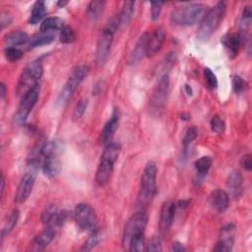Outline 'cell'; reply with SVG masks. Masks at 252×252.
<instances>
[{
	"instance_id": "1",
	"label": "cell",
	"mask_w": 252,
	"mask_h": 252,
	"mask_svg": "<svg viewBox=\"0 0 252 252\" xmlns=\"http://www.w3.org/2000/svg\"><path fill=\"white\" fill-rule=\"evenodd\" d=\"M208 6L201 3H191L176 7L170 14V21L176 26H192L202 21Z\"/></svg>"
},
{
	"instance_id": "2",
	"label": "cell",
	"mask_w": 252,
	"mask_h": 252,
	"mask_svg": "<svg viewBox=\"0 0 252 252\" xmlns=\"http://www.w3.org/2000/svg\"><path fill=\"white\" fill-rule=\"evenodd\" d=\"M120 146L116 143H108L102 154L101 161L96 172V183L99 186L105 185L111 177L114 164L118 159Z\"/></svg>"
},
{
	"instance_id": "3",
	"label": "cell",
	"mask_w": 252,
	"mask_h": 252,
	"mask_svg": "<svg viewBox=\"0 0 252 252\" xmlns=\"http://www.w3.org/2000/svg\"><path fill=\"white\" fill-rule=\"evenodd\" d=\"M227 11V5L224 1L218 2L213 8L208 10L197 32V38L200 41H207L220 27Z\"/></svg>"
},
{
	"instance_id": "4",
	"label": "cell",
	"mask_w": 252,
	"mask_h": 252,
	"mask_svg": "<svg viewBox=\"0 0 252 252\" xmlns=\"http://www.w3.org/2000/svg\"><path fill=\"white\" fill-rule=\"evenodd\" d=\"M40 165H41V159L30 158L26 172L24 173V175L20 180V183L18 185L17 191L15 194V201L18 204L26 202V200L29 198L33 190V187L35 185Z\"/></svg>"
},
{
	"instance_id": "5",
	"label": "cell",
	"mask_w": 252,
	"mask_h": 252,
	"mask_svg": "<svg viewBox=\"0 0 252 252\" xmlns=\"http://www.w3.org/2000/svg\"><path fill=\"white\" fill-rule=\"evenodd\" d=\"M42 72L43 68L40 59L30 62L20 76L17 86V95L24 97L29 91L37 87L42 76Z\"/></svg>"
},
{
	"instance_id": "6",
	"label": "cell",
	"mask_w": 252,
	"mask_h": 252,
	"mask_svg": "<svg viewBox=\"0 0 252 252\" xmlns=\"http://www.w3.org/2000/svg\"><path fill=\"white\" fill-rule=\"evenodd\" d=\"M156 179H157V165L155 162H149L140 179V187L138 200L140 204H149L156 194Z\"/></svg>"
},
{
	"instance_id": "7",
	"label": "cell",
	"mask_w": 252,
	"mask_h": 252,
	"mask_svg": "<svg viewBox=\"0 0 252 252\" xmlns=\"http://www.w3.org/2000/svg\"><path fill=\"white\" fill-rule=\"evenodd\" d=\"M118 27H119L118 18L112 19L105 28V30L103 31L98 41L97 50H96V61L99 66H103L108 58L111 44H112L113 35Z\"/></svg>"
},
{
	"instance_id": "8",
	"label": "cell",
	"mask_w": 252,
	"mask_h": 252,
	"mask_svg": "<svg viewBox=\"0 0 252 252\" xmlns=\"http://www.w3.org/2000/svg\"><path fill=\"white\" fill-rule=\"evenodd\" d=\"M74 221L77 227L85 232H93L98 227V218L95 210L86 203H80L74 210Z\"/></svg>"
},
{
	"instance_id": "9",
	"label": "cell",
	"mask_w": 252,
	"mask_h": 252,
	"mask_svg": "<svg viewBox=\"0 0 252 252\" xmlns=\"http://www.w3.org/2000/svg\"><path fill=\"white\" fill-rule=\"evenodd\" d=\"M148 217L144 212H137L125 224L122 234V245L125 249L128 248V244L132 236L139 232H144L147 226Z\"/></svg>"
},
{
	"instance_id": "10",
	"label": "cell",
	"mask_w": 252,
	"mask_h": 252,
	"mask_svg": "<svg viewBox=\"0 0 252 252\" xmlns=\"http://www.w3.org/2000/svg\"><path fill=\"white\" fill-rule=\"evenodd\" d=\"M40 96V85L29 91L24 97H22V101L20 105L13 116V123L15 125H22L27 120L30 112L36 105Z\"/></svg>"
},
{
	"instance_id": "11",
	"label": "cell",
	"mask_w": 252,
	"mask_h": 252,
	"mask_svg": "<svg viewBox=\"0 0 252 252\" xmlns=\"http://www.w3.org/2000/svg\"><path fill=\"white\" fill-rule=\"evenodd\" d=\"M168 94H169V77L168 74H164L153 91L152 98H151L152 109L155 111L163 110L165 105H167Z\"/></svg>"
},
{
	"instance_id": "12",
	"label": "cell",
	"mask_w": 252,
	"mask_h": 252,
	"mask_svg": "<svg viewBox=\"0 0 252 252\" xmlns=\"http://www.w3.org/2000/svg\"><path fill=\"white\" fill-rule=\"evenodd\" d=\"M235 236V226L233 224H228L224 226L219 234L218 242L214 248L217 252H230L232 250Z\"/></svg>"
},
{
	"instance_id": "13",
	"label": "cell",
	"mask_w": 252,
	"mask_h": 252,
	"mask_svg": "<svg viewBox=\"0 0 252 252\" xmlns=\"http://www.w3.org/2000/svg\"><path fill=\"white\" fill-rule=\"evenodd\" d=\"M175 214V204L172 201H166L163 203L160 213L159 229L162 233H166L169 231Z\"/></svg>"
},
{
	"instance_id": "14",
	"label": "cell",
	"mask_w": 252,
	"mask_h": 252,
	"mask_svg": "<svg viewBox=\"0 0 252 252\" xmlns=\"http://www.w3.org/2000/svg\"><path fill=\"white\" fill-rule=\"evenodd\" d=\"M229 196L238 199L243 192V176L239 170H232L227 178Z\"/></svg>"
},
{
	"instance_id": "15",
	"label": "cell",
	"mask_w": 252,
	"mask_h": 252,
	"mask_svg": "<svg viewBox=\"0 0 252 252\" xmlns=\"http://www.w3.org/2000/svg\"><path fill=\"white\" fill-rule=\"evenodd\" d=\"M209 204L218 213H224L230 206V196L223 189H215L209 196Z\"/></svg>"
},
{
	"instance_id": "16",
	"label": "cell",
	"mask_w": 252,
	"mask_h": 252,
	"mask_svg": "<svg viewBox=\"0 0 252 252\" xmlns=\"http://www.w3.org/2000/svg\"><path fill=\"white\" fill-rule=\"evenodd\" d=\"M166 40V31L163 28L156 29L149 38L147 46V56L154 57L163 47Z\"/></svg>"
},
{
	"instance_id": "17",
	"label": "cell",
	"mask_w": 252,
	"mask_h": 252,
	"mask_svg": "<svg viewBox=\"0 0 252 252\" xmlns=\"http://www.w3.org/2000/svg\"><path fill=\"white\" fill-rule=\"evenodd\" d=\"M119 125V112L118 110H114L111 117L108 119V121L105 124L104 128L101 133V143L104 145H107L113 134L118 128Z\"/></svg>"
},
{
	"instance_id": "18",
	"label": "cell",
	"mask_w": 252,
	"mask_h": 252,
	"mask_svg": "<svg viewBox=\"0 0 252 252\" xmlns=\"http://www.w3.org/2000/svg\"><path fill=\"white\" fill-rule=\"evenodd\" d=\"M150 35L149 33H144L136 42L131 54H130V63L135 64V63L139 62L143 59L145 55H147V46L149 42Z\"/></svg>"
},
{
	"instance_id": "19",
	"label": "cell",
	"mask_w": 252,
	"mask_h": 252,
	"mask_svg": "<svg viewBox=\"0 0 252 252\" xmlns=\"http://www.w3.org/2000/svg\"><path fill=\"white\" fill-rule=\"evenodd\" d=\"M55 237V230L52 228H46L40 234H38L31 243L32 250L44 249Z\"/></svg>"
},
{
	"instance_id": "20",
	"label": "cell",
	"mask_w": 252,
	"mask_h": 252,
	"mask_svg": "<svg viewBox=\"0 0 252 252\" xmlns=\"http://www.w3.org/2000/svg\"><path fill=\"white\" fill-rule=\"evenodd\" d=\"M64 150V143L61 140H51L44 143L42 150V157L44 158H58Z\"/></svg>"
},
{
	"instance_id": "21",
	"label": "cell",
	"mask_w": 252,
	"mask_h": 252,
	"mask_svg": "<svg viewBox=\"0 0 252 252\" xmlns=\"http://www.w3.org/2000/svg\"><path fill=\"white\" fill-rule=\"evenodd\" d=\"M212 166V160L210 157H202L195 162V169H196V179L195 183L200 185L206 175L208 174Z\"/></svg>"
},
{
	"instance_id": "22",
	"label": "cell",
	"mask_w": 252,
	"mask_h": 252,
	"mask_svg": "<svg viewBox=\"0 0 252 252\" xmlns=\"http://www.w3.org/2000/svg\"><path fill=\"white\" fill-rule=\"evenodd\" d=\"M43 174L48 178L55 177L61 170L59 158H44L42 165Z\"/></svg>"
},
{
	"instance_id": "23",
	"label": "cell",
	"mask_w": 252,
	"mask_h": 252,
	"mask_svg": "<svg viewBox=\"0 0 252 252\" xmlns=\"http://www.w3.org/2000/svg\"><path fill=\"white\" fill-rule=\"evenodd\" d=\"M243 41L239 37L238 34L235 35H228L226 38L223 39V43L225 47L228 49V52L231 58L235 57L238 53L240 46L243 44Z\"/></svg>"
},
{
	"instance_id": "24",
	"label": "cell",
	"mask_w": 252,
	"mask_h": 252,
	"mask_svg": "<svg viewBox=\"0 0 252 252\" xmlns=\"http://www.w3.org/2000/svg\"><path fill=\"white\" fill-rule=\"evenodd\" d=\"M251 20H252V11L250 6H245L243 8L242 14H241V19H240V25H239V32L237 33L241 40L245 42V39L247 37L250 25H251Z\"/></svg>"
},
{
	"instance_id": "25",
	"label": "cell",
	"mask_w": 252,
	"mask_h": 252,
	"mask_svg": "<svg viewBox=\"0 0 252 252\" xmlns=\"http://www.w3.org/2000/svg\"><path fill=\"white\" fill-rule=\"evenodd\" d=\"M89 71V68L86 65H78L73 70L72 73L67 81V84H69L74 90L84 81L85 77L87 76Z\"/></svg>"
},
{
	"instance_id": "26",
	"label": "cell",
	"mask_w": 252,
	"mask_h": 252,
	"mask_svg": "<svg viewBox=\"0 0 252 252\" xmlns=\"http://www.w3.org/2000/svg\"><path fill=\"white\" fill-rule=\"evenodd\" d=\"M64 28V21L58 17H48L41 25V33H53Z\"/></svg>"
},
{
	"instance_id": "27",
	"label": "cell",
	"mask_w": 252,
	"mask_h": 252,
	"mask_svg": "<svg viewBox=\"0 0 252 252\" xmlns=\"http://www.w3.org/2000/svg\"><path fill=\"white\" fill-rule=\"evenodd\" d=\"M134 1H125L123 2L120 14L118 16V21H119V26H127L133 16L134 13Z\"/></svg>"
},
{
	"instance_id": "28",
	"label": "cell",
	"mask_w": 252,
	"mask_h": 252,
	"mask_svg": "<svg viewBox=\"0 0 252 252\" xmlns=\"http://www.w3.org/2000/svg\"><path fill=\"white\" fill-rule=\"evenodd\" d=\"M53 41H54V36L51 33H41L29 41L28 48L34 49L36 47L47 45V44H50Z\"/></svg>"
},
{
	"instance_id": "29",
	"label": "cell",
	"mask_w": 252,
	"mask_h": 252,
	"mask_svg": "<svg viewBox=\"0 0 252 252\" xmlns=\"http://www.w3.org/2000/svg\"><path fill=\"white\" fill-rule=\"evenodd\" d=\"M4 42L7 44V47H17L18 45L24 44L28 42V36L22 31H17L6 35L4 38Z\"/></svg>"
},
{
	"instance_id": "30",
	"label": "cell",
	"mask_w": 252,
	"mask_h": 252,
	"mask_svg": "<svg viewBox=\"0 0 252 252\" xmlns=\"http://www.w3.org/2000/svg\"><path fill=\"white\" fill-rule=\"evenodd\" d=\"M105 6V1H103V0H94V1L90 2L87 8L88 18L92 21H97L104 12Z\"/></svg>"
},
{
	"instance_id": "31",
	"label": "cell",
	"mask_w": 252,
	"mask_h": 252,
	"mask_svg": "<svg viewBox=\"0 0 252 252\" xmlns=\"http://www.w3.org/2000/svg\"><path fill=\"white\" fill-rule=\"evenodd\" d=\"M46 9H45V4L43 1H37L32 9L31 16L29 19V23L31 25H37L40 23L45 16Z\"/></svg>"
},
{
	"instance_id": "32",
	"label": "cell",
	"mask_w": 252,
	"mask_h": 252,
	"mask_svg": "<svg viewBox=\"0 0 252 252\" xmlns=\"http://www.w3.org/2000/svg\"><path fill=\"white\" fill-rule=\"evenodd\" d=\"M19 217H20V213H19L18 210H14L11 213V215L9 216L7 221L5 222V224L3 226V229L1 231V241L3 240V238L6 235H8L13 231V229L15 228V226L17 225V223L19 221Z\"/></svg>"
},
{
	"instance_id": "33",
	"label": "cell",
	"mask_w": 252,
	"mask_h": 252,
	"mask_svg": "<svg viewBox=\"0 0 252 252\" xmlns=\"http://www.w3.org/2000/svg\"><path fill=\"white\" fill-rule=\"evenodd\" d=\"M145 237H144V232H139L132 236V238L129 241L128 248L127 250L131 252H141L145 250Z\"/></svg>"
},
{
	"instance_id": "34",
	"label": "cell",
	"mask_w": 252,
	"mask_h": 252,
	"mask_svg": "<svg viewBox=\"0 0 252 252\" xmlns=\"http://www.w3.org/2000/svg\"><path fill=\"white\" fill-rule=\"evenodd\" d=\"M103 238V233L101 231L96 230L95 231L92 232V234L89 236V238L85 241V243L83 244L81 250L82 251H90L92 250L94 247H96L102 240Z\"/></svg>"
},
{
	"instance_id": "35",
	"label": "cell",
	"mask_w": 252,
	"mask_h": 252,
	"mask_svg": "<svg viewBox=\"0 0 252 252\" xmlns=\"http://www.w3.org/2000/svg\"><path fill=\"white\" fill-rule=\"evenodd\" d=\"M74 92H75V90L69 84L66 83L58 95V98H57V101H56L57 105H66L70 101V99L72 98Z\"/></svg>"
},
{
	"instance_id": "36",
	"label": "cell",
	"mask_w": 252,
	"mask_h": 252,
	"mask_svg": "<svg viewBox=\"0 0 252 252\" xmlns=\"http://www.w3.org/2000/svg\"><path fill=\"white\" fill-rule=\"evenodd\" d=\"M58 209L54 206V205H48L45 207V209L43 210L42 214V222L45 227H49L55 217V215L57 214Z\"/></svg>"
},
{
	"instance_id": "37",
	"label": "cell",
	"mask_w": 252,
	"mask_h": 252,
	"mask_svg": "<svg viewBox=\"0 0 252 252\" xmlns=\"http://www.w3.org/2000/svg\"><path fill=\"white\" fill-rule=\"evenodd\" d=\"M76 41V34L74 30L69 26H64L60 33V42L62 43L69 44Z\"/></svg>"
},
{
	"instance_id": "38",
	"label": "cell",
	"mask_w": 252,
	"mask_h": 252,
	"mask_svg": "<svg viewBox=\"0 0 252 252\" xmlns=\"http://www.w3.org/2000/svg\"><path fill=\"white\" fill-rule=\"evenodd\" d=\"M4 54H5V57L7 58V60H9L11 62H15V61L20 60L24 55L23 51L20 48L13 47V46L6 47L5 50H4Z\"/></svg>"
},
{
	"instance_id": "39",
	"label": "cell",
	"mask_w": 252,
	"mask_h": 252,
	"mask_svg": "<svg viewBox=\"0 0 252 252\" xmlns=\"http://www.w3.org/2000/svg\"><path fill=\"white\" fill-rule=\"evenodd\" d=\"M210 125H211L212 131H214L217 134H221V133H223L225 131L226 124H225L224 120L219 115H214L212 117Z\"/></svg>"
},
{
	"instance_id": "40",
	"label": "cell",
	"mask_w": 252,
	"mask_h": 252,
	"mask_svg": "<svg viewBox=\"0 0 252 252\" xmlns=\"http://www.w3.org/2000/svg\"><path fill=\"white\" fill-rule=\"evenodd\" d=\"M204 78L207 84V87L210 90H215L218 87V79L215 73L210 68L204 69Z\"/></svg>"
},
{
	"instance_id": "41",
	"label": "cell",
	"mask_w": 252,
	"mask_h": 252,
	"mask_svg": "<svg viewBox=\"0 0 252 252\" xmlns=\"http://www.w3.org/2000/svg\"><path fill=\"white\" fill-rule=\"evenodd\" d=\"M87 105H88L87 100H80L77 103V105L74 108V111H73V115H72V119L74 121H78L82 118V116L84 115L85 110L87 108Z\"/></svg>"
},
{
	"instance_id": "42",
	"label": "cell",
	"mask_w": 252,
	"mask_h": 252,
	"mask_svg": "<svg viewBox=\"0 0 252 252\" xmlns=\"http://www.w3.org/2000/svg\"><path fill=\"white\" fill-rule=\"evenodd\" d=\"M198 136V130L196 127H194V126H192V127L188 128L186 133H185V136L183 138V146H184V149H187L188 145L192 143Z\"/></svg>"
},
{
	"instance_id": "43",
	"label": "cell",
	"mask_w": 252,
	"mask_h": 252,
	"mask_svg": "<svg viewBox=\"0 0 252 252\" xmlns=\"http://www.w3.org/2000/svg\"><path fill=\"white\" fill-rule=\"evenodd\" d=\"M147 251L149 252H157V251H162L163 247H162V240L159 236H153L150 238L148 244H147Z\"/></svg>"
},
{
	"instance_id": "44",
	"label": "cell",
	"mask_w": 252,
	"mask_h": 252,
	"mask_svg": "<svg viewBox=\"0 0 252 252\" xmlns=\"http://www.w3.org/2000/svg\"><path fill=\"white\" fill-rule=\"evenodd\" d=\"M232 88L235 94H241L246 88V83L240 76L235 75L232 79Z\"/></svg>"
},
{
	"instance_id": "45",
	"label": "cell",
	"mask_w": 252,
	"mask_h": 252,
	"mask_svg": "<svg viewBox=\"0 0 252 252\" xmlns=\"http://www.w3.org/2000/svg\"><path fill=\"white\" fill-rule=\"evenodd\" d=\"M163 2H152L151 3V18L153 21H157L161 15Z\"/></svg>"
},
{
	"instance_id": "46",
	"label": "cell",
	"mask_w": 252,
	"mask_h": 252,
	"mask_svg": "<svg viewBox=\"0 0 252 252\" xmlns=\"http://www.w3.org/2000/svg\"><path fill=\"white\" fill-rule=\"evenodd\" d=\"M240 166L247 171H250L252 169V161H251V156L249 154H246L241 157Z\"/></svg>"
},
{
	"instance_id": "47",
	"label": "cell",
	"mask_w": 252,
	"mask_h": 252,
	"mask_svg": "<svg viewBox=\"0 0 252 252\" xmlns=\"http://www.w3.org/2000/svg\"><path fill=\"white\" fill-rule=\"evenodd\" d=\"M12 22V17L5 12L1 13V29H4L6 26H9Z\"/></svg>"
},
{
	"instance_id": "48",
	"label": "cell",
	"mask_w": 252,
	"mask_h": 252,
	"mask_svg": "<svg viewBox=\"0 0 252 252\" xmlns=\"http://www.w3.org/2000/svg\"><path fill=\"white\" fill-rule=\"evenodd\" d=\"M185 250H186V248L179 241L172 242L171 247H170V251H173V252H184Z\"/></svg>"
},
{
	"instance_id": "49",
	"label": "cell",
	"mask_w": 252,
	"mask_h": 252,
	"mask_svg": "<svg viewBox=\"0 0 252 252\" xmlns=\"http://www.w3.org/2000/svg\"><path fill=\"white\" fill-rule=\"evenodd\" d=\"M5 95H6V86L4 83H1L0 84V97H1V99L3 100L5 98Z\"/></svg>"
},
{
	"instance_id": "50",
	"label": "cell",
	"mask_w": 252,
	"mask_h": 252,
	"mask_svg": "<svg viewBox=\"0 0 252 252\" xmlns=\"http://www.w3.org/2000/svg\"><path fill=\"white\" fill-rule=\"evenodd\" d=\"M4 188H5V178L2 173L1 174V197L3 196V193H4Z\"/></svg>"
},
{
	"instance_id": "51",
	"label": "cell",
	"mask_w": 252,
	"mask_h": 252,
	"mask_svg": "<svg viewBox=\"0 0 252 252\" xmlns=\"http://www.w3.org/2000/svg\"><path fill=\"white\" fill-rule=\"evenodd\" d=\"M67 4H68V1H63V0H61V1H58V2L56 3V5H57L58 8H64Z\"/></svg>"
},
{
	"instance_id": "52",
	"label": "cell",
	"mask_w": 252,
	"mask_h": 252,
	"mask_svg": "<svg viewBox=\"0 0 252 252\" xmlns=\"http://www.w3.org/2000/svg\"><path fill=\"white\" fill-rule=\"evenodd\" d=\"M185 90H186V94L188 96H192L193 95V91H192V88L189 86V85H185Z\"/></svg>"
},
{
	"instance_id": "53",
	"label": "cell",
	"mask_w": 252,
	"mask_h": 252,
	"mask_svg": "<svg viewBox=\"0 0 252 252\" xmlns=\"http://www.w3.org/2000/svg\"><path fill=\"white\" fill-rule=\"evenodd\" d=\"M180 117H181L182 120H189V119H190V115H189L188 113H182Z\"/></svg>"
}]
</instances>
